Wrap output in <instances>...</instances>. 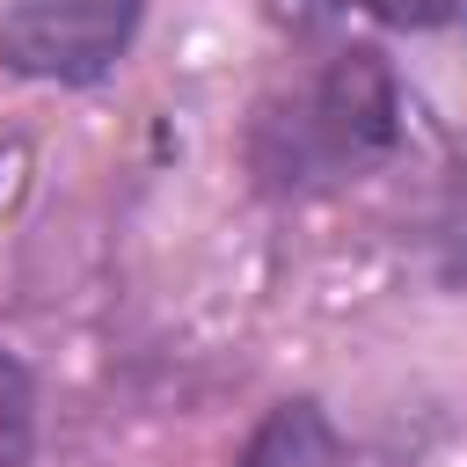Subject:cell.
<instances>
[{
	"label": "cell",
	"mask_w": 467,
	"mask_h": 467,
	"mask_svg": "<svg viewBox=\"0 0 467 467\" xmlns=\"http://www.w3.org/2000/svg\"><path fill=\"white\" fill-rule=\"evenodd\" d=\"M146 0H7L0 7V66L22 80H102L131 36Z\"/></svg>",
	"instance_id": "cell-2"
},
{
	"label": "cell",
	"mask_w": 467,
	"mask_h": 467,
	"mask_svg": "<svg viewBox=\"0 0 467 467\" xmlns=\"http://www.w3.org/2000/svg\"><path fill=\"white\" fill-rule=\"evenodd\" d=\"M234 467H358V460H350V445L336 438V423L314 401H277L255 423V438L241 445Z\"/></svg>",
	"instance_id": "cell-3"
},
{
	"label": "cell",
	"mask_w": 467,
	"mask_h": 467,
	"mask_svg": "<svg viewBox=\"0 0 467 467\" xmlns=\"http://www.w3.org/2000/svg\"><path fill=\"white\" fill-rule=\"evenodd\" d=\"M401 139V95H394V73L372 44H350L328 58V73L299 95V102H277L263 124H255V175L263 190H321L336 175H358L365 161H379L387 146Z\"/></svg>",
	"instance_id": "cell-1"
},
{
	"label": "cell",
	"mask_w": 467,
	"mask_h": 467,
	"mask_svg": "<svg viewBox=\"0 0 467 467\" xmlns=\"http://www.w3.org/2000/svg\"><path fill=\"white\" fill-rule=\"evenodd\" d=\"M358 7L379 15V22H394V29H438V22L467 15V0H358Z\"/></svg>",
	"instance_id": "cell-5"
},
{
	"label": "cell",
	"mask_w": 467,
	"mask_h": 467,
	"mask_svg": "<svg viewBox=\"0 0 467 467\" xmlns=\"http://www.w3.org/2000/svg\"><path fill=\"white\" fill-rule=\"evenodd\" d=\"M36 452V387L15 350H0V467H29Z\"/></svg>",
	"instance_id": "cell-4"
},
{
	"label": "cell",
	"mask_w": 467,
	"mask_h": 467,
	"mask_svg": "<svg viewBox=\"0 0 467 467\" xmlns=\"http://www.w3.org/2000/svg\"><path fill=\"white\" fill-rule=\"evenodd\" d=\"M277 7H285V15H292V22H321V15H328V7H336V0H277Z\"/></svg>",
	"instance_id": "cell-6"
}]
</instances>
